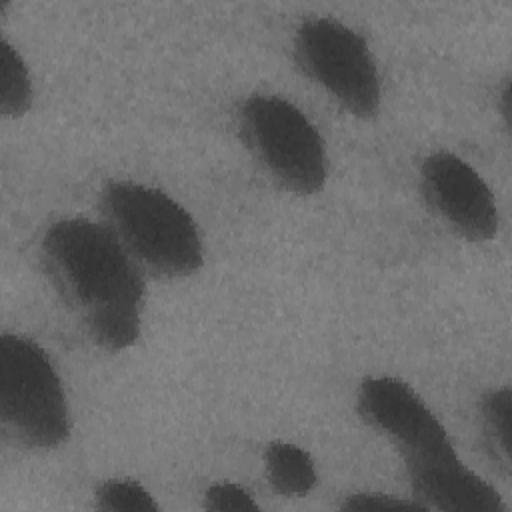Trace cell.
Returning a JSON list of instances; mask_svg holds the SVG:
<instances>
[{
  "mask_svg": "<svg viewBox=\"0 0 512 512\" xmlns=\"http://www.w3.org/2000/svg\"><path fill=\"white\" fill-rule=\"evenodd\" d=\"M0 414L26 448L54 450L70 436V408L56 366L38 342L16 332L0 338Z\"/></svg>",
  "mask_w": 512,
  "mask_h": 512,
  "instance_id": "obj_4",
  "label": "cell"
},
{
  "mask_svg": "<svg viewBox=\"0 0 512 512\" xmlns=\"http://www.w3.org/2000/svg\"><path fill=\"white\" fill-rule=\"evenodd\" d=\"M414 498L426 510L508 512L500 492L456 454L406 470Z\"/></svg>",
  "mask_w": 512,
  "mask_h": 512,
  "instance_id": "obj_8",
  "label": "cell"
},
{
  "mask_svg": "<svg viewBox=\"0 0 512 512\" xmlns=\"http://www.w3.org/2000/svg\"><path fill=\"white\" fill-rule=\"evenodd\" d=\"M264 472L268 484L290 498L310 494L318 482L316 462L310 452L288 440H274L266 446Z\"/></svg>",
  "mask_w": 512,
  "mask_h": 512,
  "instance_id": "obj_9",
  "label": "cell"
},
{
  "mask_svg": "<svg viewBox=\"0 0 512 512\" xmlns=\"http://www.w3.org/2000/svg\"><path fill=\"white\" fill-rule=\"evenodd\" d=\"M40 258L98 348L122 352L138 342L146 298L142 268L106 222L84 216L52 222L42 234Z\"/></svg>",
  "mask_w": 512,
  "mask_h": 512,
  "instance_id": "obj_1",
  "label": "cell"
},
{
  "mask_svg": "<svg viewBox=\"0 0 512 512\" xmlns=\"http://www.w3.org/2000/svg\"><path fill=\"white\" fill-rule=\"evenodd\" d=\"M292 56L300 72L346 114L370 120L382 104V80L368 42L344 22L312 16L298 24Z\"/></svg>",
  "mask_w": 512,
  "mask_h": 512,
  "instance_id": "obj_5",
  "label": "cell"
},
{
  "mask_svg": "<svg viewBox=\"0 0 512 512\" xmlns=\"http://www.w3.org/2000/svg\"><path fill=\"white\" fill-rule=\"evenodd\" d=\"M236 122L252 158L282 190L312 196L324 188V138L294 102L276 94H252L240 102Z\"/></svg>",
  "mask_w": 512,
  "mask_h": 512,
  "instance_id": "obj_3",
  "label": "cell"
},
{
  "mask_svg": "<svg viewBox=\"0 0 512 512\" xmlns=\"http://www.w3.org/2000/svg\"><path fill=\"white\" fill-rule=\"evenodd\" d=\"M418 188L426 206L462 240L488 242L496 236V198L482 174L458 154H428L418 170Z\"/></svg>",
  "mask_w": 512,
  "mask_h": 512,
  "instance_id": "obj_7",
  "label": "cell"
},
{
  "mask_svg": "<svg viewBox=\"0 0 512 512\" xmlns=\"http://www.w3.org/2000/svg\"><path fill=\"white\" fill-rule=\"evenodd\" d=\"M32 76L22 54L0 38V112L6 118H20L32 104Z\"/></svg>",
  "mask_w": 512,
  "mask_h": 512,
  "instance_id": "obj_11",
  "label": "cell"
},
{
  "mask_svg": "<svg viewBox=\"0 0 512 512\" xmlns=\"http://www.w3.org/2000/svg\"><path fill=\"white\" fill-rule=\"evenodd\" d=\"M356 412L402 456L404 468L456 452L446 426L404 380L368 376L356 392Z\"/></svg>",
  "mask_w": 512,
  "mask_h": 512,
  "instance_id": "obj_6",
  "label": "cell"
},
{
  "mask_svg": "<svg viewBox=\"0 0 512 512\" xmlns=\"http://www.w3.org/2000/svg\"><path fill=\"white\" fill-rule=\"evenodd\" d=\"M94 502L104 512H156L160 508L152 492L130 478L104 480L94 492Z\"/></svg>",
  "mask_w": 512,
  "mask_h": 512,
  "instance_id": "obj_12",
  "label": "cell"
},
{
  "mask_svg": "<svg viewBox=\"0 0 512 512\" xmlns=\"http://www.w3.org/2000/svg\"><path fill=\"white\" fill-rule=\"evenodd\" d=\"M104 222L140 268L186 278L204 264V242L192 214L170 194L134 180H110L100 192Z\"/></svg>",
  "mask_w": 512,
  "mask_h": 512,
  "instance_id": "obj_2",
  "label": "cell"
},
{
  "mask_svg": "<svg viewBox=\"0 0 512 512\" xmlns=\"http://www.w3.org/2000/svg\"><path fill=\"white\" fill-rule=\"evenodd\" d=\"M342 510H426L416 498H404L396 494H386V492H354L344 498L340 504Z\"/></svg>",
  "mask_w": 512,
  "mask_h": 512,
  "instance_id": "obj_14",
  "label": "cell"
},
{
  "mask_svg": "<svg viewBox=\"0 0 512 512\" xmlns=\"http://www.w3.org/2000/svg\"><path fill=\"white\" fill-rule=\"evenodd\" d=\"M510 414L512 396L508 386L490 388L482 394L478 404L482 438L492 462L506 474L510 472Z\"/></svg>",
  "mask_w": 512,
  "mask_h": 512,
  "instance_id": "obj_10",
  "label": "cell"
},
{
  "mask_svg": "<svg viewBox=\"0 0 512 512\" xmlns=\"http://www.w3.org/2000/svg\"><path fill=\"white\" fill-rule=\"evenodd\" d=\"M204 508L216 512H254L258 510L256 498L236 482H214L204 492Z\"/></svg>",
  "mask_w": 512,
  "mask_h": 512,
  "instance_id": "obj_13",
  "label": "cell"
}]
</instances>
